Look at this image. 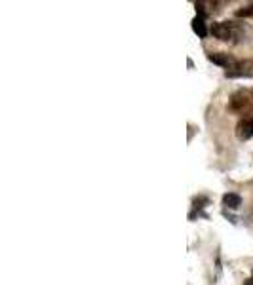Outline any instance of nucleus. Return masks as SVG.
<instances>
[{
	"label": "nucleus",
	"mask_w": 253,
	"mask_h": 285,
	"mask_svg": "<svg viewBox=\"0 0 253 285\" xmlns=\"http://www.w3.org/2000/svg\"><path fill=\"white\" fill-rule=\"evenodd\" d=\"M211 35L223 42H234V38H238L240 31H238L234 21H219V23H213Z\"/></svg>",
	"instance_id": "1"
},
{
	"label": "nucleus",
	"mask_w": 253,
	"mask_h": 285,
	"mask_svg": "<svg viewBox=\"0 0 253 285\" xmlns=\"http://www.w3.org/2000/svg\"><path fill=\"white\" fill-rule=\"evenodd\" d=\"M227 78H250L253 76V65L252 63H234L225 71Z\"/></svg>",
	"instance_id": "2"
},
{
	"label": "nucleus",
	"mask_w": 253,
	"mask_h": 285,
	"mask_svg": "<svg viewBox=\"0 0 253 285\" xmlns=\"http://www.w3.org/2000/svg\"><path fill=\"white\" fill-rule=\"evenodd\" d=\"M208 59L211 61V63H215V65H219V67H232L236 61L231 57L229 54H210L208 55Z\"/></svg>",
	"instance_id": "3"
},
{
	"label": "nucleus",
	"mask_w": 253,
	"mask_h": 285,
	"mask_svg": "<svg viewBox=\"0 0 253 285\" xmlns=\"http://www.w3.org/2000/svg\"><path fill=\"white\" fill-rule=\"evenodd\" d=\"M236 135L240 139H250L253 137V118L252 120H242L236 127Z\"/></svg>",
	"instance_id": "4"
},
{
	"label": "nucleus",
	"mask_w": 253,
	"mask_h": 285,
	"mask_svg": "<svg viewBox=\"0 0 253 285\" xmlns=\"http://www.w3.org/2000/svg\"><path fill=\"white\" fill-rule=\"evenodd\" d=\"M223 204H225L227 207H231V209H238V207H240V204H242V198L238 196V194L229 192V194H225V196H223Z\"/></svg>",
	"instance_id": "5"
},
{
	"label": "nucleus",
	"mask_w": 253,
	"mask_h": 285,
	"mask_svg": "<svg viewBox=\"0 0 253 285\" xmlns=\"http://www.w3.org/2000/svg\"><path fill=\"white\" fill-rule=\"evenodd\" d=\"M192 31H194L200 38H206V36H208V29H206L204 18H194L192 19Z\"/></svg>",
	"instance_id": "6"
},
{
	"label": "nucleus",
	"mask_w": 253,
	"mask_h": 285,
	"mask_svg": "<svg viewBox=\"0 0 253 285\" xmlns=\"http://www.w3.org/2000/svg\"><path fill=\"white\" fill-rule=\"evenodd\" d=\"M246 105H248V99H246V95H240V93L234 95L232 101H231V107L232 108H244Z\"/></svg>",
	"instance_id": "7"
},
{
	"label": "nucleus",
	"mask_w": 253,
	"mask_h": 285,
	"mask_svg": "<svg viewBox=\"0 0 253 285\" xmlns=\"http://www.w3.org/2000/svg\"><path fill=\"white\" fill-rule=\"evenodd\" d=\"M236 16H238V18H250V16H253V4L252 6H248V8H244V10H238Z\"/></svg>",
	"instance_id": "8"
},
{
	"label": "nucleus",
	"mask_w": 253,
	"mask_h": 285,
	"mask_svg": "<svg viewBox=\"0 0 253 285\" xmlns=\"http://www.w3.org/2000/svg\"><path fill=\"white\" fill-rule=\"evenodd\" d=\"M244 285H253V280H248V282H246Z\"/></svg>",
	"instance_id": "9"
}]
</instances>
